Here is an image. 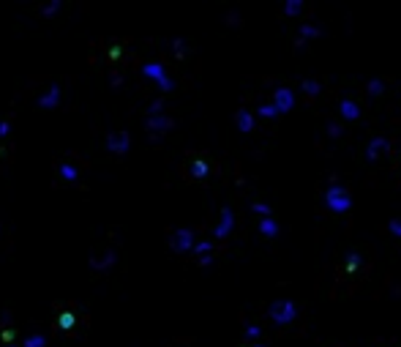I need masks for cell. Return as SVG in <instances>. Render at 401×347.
<instances>
[{"label":"cell","instance_id":"cell-1","mask_svg":"<svg viewBox=\"0 0 401 347\" xmlns=\"http://www.w3.org/2000/svg\"><path fill=\"white\" fill-rule=\"evenodd\" d=\"M267 317L273 320V326H289V323H295V317H298V306L289 298H276L267 306Z\"/></svg>","mask_w":401,"mask_h":347},{"label":"cell","instance_id":"cell-2","mask_svg":"<svg viewBox=\"0 0 401 347\" xmlns=\"http://www.w3.org/2000/svg\"><path fill=\"white\" fill-rule=\"evenodd\" d=\"M325 205L333 213H347L352 208V194L347 192L341 183H330L328 192H325Z\"/></svg>","mask_w":401,"mask_h":347},{"label":"cell","instance_id":"cell-3","mask_svg":"<svg viewBox=\"0 0 401 347\" xmlns=\"http://www.w3.org/2000/svg\"><path fill=\"white\" fill-rule=\"evenodd\" d=\"M142 74H145V77H150V79H156V85H159L161 90H172V88H175V82L170 79V74L164 71V63H148V66L142 68Z\"/></svg>","mask_w":401,"mask_h":347},{"label":"cell","instance_id":"cell-4","mask_svg":"<svg viewBox=\"0 0 401 347\" xmlns=\"http://www.w3.org/2000/svg\"><path fill=\"white\" fill-rule=\"evenodd\" d=\"M129 145H131L129 131H112V134L107 137V150L115 156H126L129 153Z\"/></svg>","mask_w":401,"mask_h":347},{"label":"cell","instance_id":"cell-5","mask_svg":"<svg viewBox=\"0 0 401 347\" xmlns=\"http://www.w3.org/2000/svg\"><path fill=\"white\" fill-rule=\"evenodd\" d=\"M145 126H148L150 134L161 137V134H167V131L175 126V120H172L170 115H150V118H145Z\"/></svg>","mask_w":401,"mask_h":347},{"label":"cell","instance_id":"cell-6","mask_svg":"<svg viewBox=\"0 0 401 347\" xmlns=\"http://www.w3.org/2000/svg\"><path fill=\"white\" fill-rule=\"evenodd\" d=\"M273 107L278 109V115L289 112V109L295 107V93L287 88V85H281V88H276V93H273Z\"/></svg>","mask_w":401,"mask_h":347},{"label":"cell","instance_id":"cell-7","mask_svg":"<svg viewBox=\"0 0 401 347\" xmlns=\"http://www.w3.org/2000/svg\"><path fill=\"white\" fill-rule=\"evenodd\" d=\"M197 244H194V230L189 227H180L175 230V235H172V249L175 252H191Z\"/></svg>","mask_w":401,"mask_h":347},{"label":"cell","instance_id":"cell-8","mask_svg":"<svg viewBox=\"0 0 401 347\" xmlns=\"http://www.w3.org/2000/svg\"><path fill=\"white\" fill-rule=\"evenodd\" d=\"M232 227H235V213H232L229 205H224V208H221V219H218L213 235H216V238H226V235L232 233Z\"/></svg>","mask_w":401,"mask_h":347},{"label":"cell","instance_id":"cell-9","mask_svg":"<svg viewBox=\"0 0 401 347\" xmlns=\"http://www.w3.org/2000/svg\"><path fill=\"white\" fill-rule=\"evenodd\" d=\"M388 148H391V142H388L385 137H374V140H369V145H366V159L374 161L377 156H382Z\"/></svg>","mask_w":401,"mask_h":347},{"label":"cell","instance_id":"cell-10","mask_svg":"<svg viewBox=\"0 0 401 347\" xmlns=\"http://www.w3.org/2000/svg\"><path fill=\"white\" fill-rule=\"evenodd\" d=\"M60 104V85H49V90L38 99V107L41 109H55Z\"/></svg>","mask_w":401,"mask_h":347},{"label":"cell","instance_id":"cell-11","mask_svg":"<svg viewBox=\"0 0 401 347\" xmlns=\"http://www.w3.org/2000/svg\"><path fill=\"white\" fill-rule=\"evenodd\" d=\"M339 112H341V118H344V120H358L360 118V107L352 99H341L339 101Z\"/></svg>","mask_w":401,"mask_h":347},{"label":"cell","instance_id":"cell-12","mask_svg":"<svg viewBox=\"0 0 401 347\" xmlns=\"http://www.w3.org/2000/svg\"><path fill=\"white\" fill-rule=\"evenodd\" d=\"M235 120H237V131H243V134H248L254 129V115L248 109H237Z\"/></svg>","mask_w":401,"mask_h":347},{"label":"cell","instance_id":"cell-13","mask_svg":"<svg viewBox=\"0 0 401 347\" xmlns=\"http://www.w3.org/2000/svg\"><path fill=\"white\" fill-rule=\"evenodd\" d=\"M259 233L265 235V238H278V233H281V227H278L276 219H259Z\"/></svg>","mask_w":401,"mask_h":347},{"label":"cell","instance_id":"cell-14","mask_svg":"<svg viewBox=\"0 0 401 347\" xmlns=\"http://www.w3.org/2000/svg\"><path fill=\"white\" fill-rule=\"evenodd\" d=\"M101 254H96V257H90V265L96 271H101V268H109V265H115V252L112 249H107V254H104V260H98Z\"/></svg>","mask_w":401,"mask_h":347},{"label":"cell","instance_id":"cell-15","mask_svg":"<svg viewBox=\"0 0 401 347\" xmlns=\"http://www.w3.org/2000/svg\"><path fill=\"white\" fill-rule=\"evenodd\" d=\"M303 8H306L303 0H287V3H284V14H289V16H298Z\"/></svg>","mask_w":401,"mask_h":347},{"label":"cell","instance_id":"cell-16","mask_svg":"<svg viewBox=\"0 0 401 347\" xmlns=\"http://www.w3.org/2000/svg\"><path fill=\"white\" fill-rule=\"evenodd\" d=\"M207 172H210V167H207V161H202V159L191 161V175H194V178H205Z\"/></svg>","mask_w":401,"mask_h":347},{"label":"cell","instance_id":"cell-17","mask_svg":"<svg viewBox=\"0 0 401 347\" xmlns=\"http://www.w3.org/2000/svg\"><path fill=\"white\" fill-rule=\"evenodd\" d=\"M300 88H303L306 96H319V93H322V85H319L317 79H303V85H300Z\"/></svg>","mask_w":401,"mask_h":347},{"label":"cell","instance_id":"cell-18","mask_svg":"<svg viewBox=\"0 0 401 347\" xmlns=\"http://www.w3.org/2000/svg\"><path fill=\"white\" fill-rule=\"evenodd\" d=\"M74 323H77V317H74V312H63L60 317H57V326L63 328V331H71Z\"/></svg>","mask_w":401,"mask_h":347},{"label":"cell","instance_id":"cell-19","mask_svg":"<svg viewBox=\"0 0 401 347\" xmlns=\"http://www.w3.org/2000/svg\"><path fill=\"white\" fill-rule=\"evenodd\" d=\"M360 263H363V257H360L358 252H350V254H347V274L358 271V268H360Z\"/></svg>","mask_w":401,"mask_h":347},{"label":"cell","instance_id":"cell-20","mask_svg":"<svg viewBox=\"0 0 401 347\" xmlns=\"http://www.w3.org/2000/svg\"><path fill=\"white\" fill-rule=\"evenodd\" d=\"M251 211L259 213V219H270V216H273V211H270V205H267V202H251Z\"/></svg>","mask_w":401,"mask_h":347},{"label":"cell","instance_id":"cell-21","mask_svg":"<svg viewBox=\"0 0 401 347\" xmlns=\"http://www.w3.org/2000/svg\"><path fill=\"white\" fill-rule=\"evenodd\" d=\"M300 41H309V38H319V27H314V25H300Z\"/></svg>","mask_w":401,"mask_h":347},{"label":"cell","instance_id":"cell-22","mask_svg":"<svg viewBox=\"0 0 401 347\" xmlns=\"http://www.w3.org/2000/svg\"><path fill=\"white\" fill-rule=\"evenodd\" d=\"M60 175L66 178V181H77L79 172H77V167H74V164H60Z\"/></svg>","mask_w":401,"mask_h":347},{"label":"cell","instance_id":"cell-23","mask_svg":"<svg viewBox=\"0 0 401 347\" xmlns=\"http://www.w3.org/2000/svg\"><path fill=\"white\" fill-rule=\"evenodd\" d=\"M369 96H380L382 90H385V85H382V79H369Z\"/></svg>","mask_w":401,"mask_h":347},{"label":"cell","instance_id":"cell-24","mask_svg":"<svg viewBox=\"0 0 401 347\" xmlns=\"http://www.w3.org/2000/svg\"><path fill=\"white\" fill-rule=\"evenodd\" d=\"M257 115H262V118H276V115H278V109L273 107V101H270V104H262V107L257 109Z\"/></svg>","mask_w":401,"mask_h":347},{"label":"cell","instance_id":"cell-25","mask_svg":"<svg viewBox=\"0 0 401 347\" xmlns=\"http://www.w3.org/2000/svg\"><path fill=\"white\" fill-rule=\"evenodd\" d=\"M44 345H46V339L41 337V334H38V337L33 334V337H27V339H25V347H44Z\"/></svg>","mask_w":401,"mask_h":347},{"label":"cell","instance_id":"cell-26","mask_svg":"<svg viewBox=\"0 0 401 347\" xmlns=\"http://www.w3.org/2000/svg\"><path fill=\"white\" fill-rule=\"evenodd\" d=\"M210 249H213V244H210V241H200V244L194 246V252L200 254V257H205V254H210Z\"/></svg>","mask_w":401,"mask_h":347},{"label":"cell","instance_id":"cell-27","mask_svg":"<svg viewBox=\"0 0 401 347\" xmlns=\"http://www.w3.org/2000/svg\"><path fill=\"white\" fill-rule=\"evenodd\" d=\"M388 230H391L396 238H401V219H391V222H388Z\"/></svg>","mask_w":401,"mask_h":347},{"label":"cell","instance_id":"cell-28","mask_svg":"<svg viewBox=\"0 0 401 347\" xmlns=\"http://www.w3.org/2000/svg\"><path fill=\"white\" fill-rule=\"evenodd\" d=\"M57 11H60V0H52V3L44 8V16H52V14H57Z\"/></svg>","mask_w":401,"mask_h":347},{"label":"cell","instance_id":"cell-29","mask_svg":"<svg viewBox=\"0 0 401 347\" xmlns=\"http://www.w3.org/2000/svg\"><path fill=\"white\" fill-rule=\"evenodd\" d=\"M161 109H164V101H153V104H150V109H148V118H150V115H161Z\"/></svg>","mask_w":401,"mask_h":347},{"label":"cell","instance_id":"cell-30","mask_svg":"<svg viewBox=\"0 0 401 347\" xmlns=\"http://www.w3.org/2000/svg\"><path fill=\"white\" fill-rule=\"evenodd\" d=\"M259 334H262V328H259V326H248L246 328V339H257Z\"/></svg>","mask_w":401,"mask_h":347},{"label":"cell","instance_id":"cell-31","mask_svg":"<svg viewBox=\"0 0 401 347\" xmlns=\"http://www.w3.org/2000/svg\"><path fill=\"white\" fill-rule=\"evenodd\" d=\"M328 134H330V137H341V126H333V123H328Z\"/></svg>","mask_w":401,"mask_h":347},{"label":"cell","instance_id":"cell-32","mask_svg":"<svg viewBox=\"0 0 401 347\" xmlns=\"http://www.w3.org/2000/svg\"><path fill=\"white\" fill-rule=\"evenodd\" d=\"M8 131H11V123L8 120H0V137H5Z\"/></svg>","mask_w":401,"mask_h":347},{"label":"cell","instance_id":"cell-33","mask_svg":"<svg viewBox=\"0 0 401 347\" xmlns=\"http://www.w3.org/2000/svg\"><path fill=\"white\" fill-rule=\"evenodd\" d=\"M213 263V254H205V257H200V265H210Z\"/></svg>","mask_w":401,"mask_h":347},{"label":"cell","instance_id":"cell-34","mask_svg":"<svg viewBox=\"0 0 401 347\" xmlns=\"http://www.w3.org/2000/svg\"><path fill=\"white\" fill-rule=\"evenodd\" d=\"M3 339H5V342H11V339H14V331H11V328H5V331H3Z\"/></svg>","mask_w":401,"mask_h":347},{"label":"cell","instance_id":"cell-35","mask_svg":"<svg viewBox=\"0 0 401 347\" xmlns=\"http://www.w3.org/2000/svg\"><path fill=\"white\" fill-rule=\"evenodd\" d=\"M248 347H265V345H248Z\"/></svg>","mask_w":401,"mask_h":347},{"label":"cell","instance_id":"cell-36","mask_svg":"<svg viewBox=\"0 0 401 347\" xmlns=\"http://www.w3.org/2000/svg\"><path fill=\"white\" fill-rule=\"evenodd\" d=\"M5 347H16V345H5Z\"/></svg>","mask_w":401,"mask_h":347}]
</instances>
